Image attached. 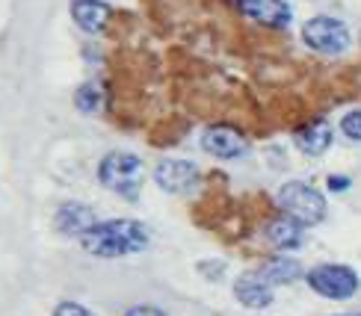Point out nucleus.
<instances>
[{"label": "nucleus", "instance_id": "f3484780", "mask_svg": "<svg viewBox=\"0 0 361 316\" xmlns=\"http://www.w3.org/2000/svg\"><path fill=\"white\" fill-rule=\"evenodd\" d=\"M54 316H95V313L89 308H83V305H78V302H59L54 308Z\"/></svg>", "mask_w": 361, "mask_h": 316}, {"label": "nucleus", "instance_id": "39448f33", "mask_svg": "<svg viewBox=\"0 0 361 316\" xmlns=\"http://www.w3.org/2000/svg\"><path fill=\"white\" fill-rule=\"evenodd\" d=\"M302 42L311 51L332 56V53L347 51L350 33H347V27H343V21L329 18V15H317V18L302 24Z\"/></svg>", "mask_w": 361, "mask_h": 316}, {"label": "nucleus", "instance_id": "2eb2a0df", "mask_svg": "<svg viewBox=\"0 0 361 316\" xmlns=\"http://www.w3.org/2000/svg\"><path fill=\"white\" fill-rule=\"evenodd\" d=\"M74 103H78L80 113H98L101 110V89L95 83H83L78 92H74Z\"/></svg>", "mask_w": 361, "mask_h": 316}, {"label": "nucleus", "instance_id": "9d476101", "mask_svg": "<svg viewBox=\"0 0 361 316\" xmlns=\"http://www.w3.org/2000/svg\"><path fill=\"white\" fill-rule=\"evenodd\" d=\"M234 298L249 310H264L273 305V287L258 272H246L234 281Z\"/></svg>", "mask_w": 361, "mask_h": 316}, {"label": "nucleus", "instance_id": "6ab92c4d", "mask_svg": "<svg viewBox=\"0 0 361 316\" xmlns=\"http://www.w3.org/2000/svg\"><path fill=\"white\" fill-rule=\"evenodd\" d=\"M329 192H343V189H350V177H341V175H332L329 177Z\"/></svg>", "mask_w": 361, "mask_h": 316}, {"label": "nucleus", "instance_id": "423d86ee", "mask_svg": "<svg viewBox=\"0 0 361 316\" xmlns=\"http://www.w3.org/2000/svg\"><path fill=\"white\" fill-rule=\"evenodd\" d=\"M199 169L187 160H160L154 169V184L169 195H187L199 187Z\"/></svg>", "mask_w": 361, "mask_h": 316}, {"label": "nucleus", "instance_id": "6e6552de", "mask_svg": "<svg viewBox=\"0 0 361 316\" xmlns=\"http://www.w3.org/2000/svg\"><path fill=\"white\" fill-rule=\"evenodd\" d=\"M54 225H56V231L66 236H86L98 225V216L92 207H86L80 201H68L56 210Z\"/></svg>", "mask_w": 361, "mask_h": 316}, {"label": "nucleus", "instance_id": "f03ea898", "mask_svg": "<svg viewBox=\"0 0 361 316\" xmlns=\"http://www.w3.org/2000/svg\"><path fill=\"white\" fill-rule=\"evenodd\" d=\"M98 180L110 192L122 195V198H128V201H137L140 189H142V180H145V165L137 154L113 151L98 163Z\"/></svg>", "mask_w": 361, "mask_h": 316}, {"label": "nucleus", "instance_id": "7ed1b4c3", "mask_svg": "<svg viewBox=\"0 0 361 316\" xmlns=\"http://www.w3.org/2000/svg\"><path fill=\"white\" fill-rule=\"evenodd\" d=\"M279 207L284 216H290L302 228L326 219V198L314 187L302 184V180H290V184L279 189Z\"/></svg>", "mask_w": 361, "mask_h": 316}, {"label": "nucleus", "instance_id": "dca6fc26", "mask_svg": "<svg viewBox=\"0 0 361 316\" xmlns=\"http://www.w3.org/2000/svg\"><path fill=\"white\" fill-rule=\"evenodd\" d=\"M341 130L343 137L353 139V142H361V110H353L341 118Z\"/></svg>", "mask_w": 361, "mask_h": 316}, {"label": "nucleus", "instance_id": "0eeeda50", "mask_svg": "<svg viewBox=\"0 0 361 316\" xmlns=\"http://www.w3.org/2000/svg\"><path fill=\"white\" fill-rule=\"evenodd\" d=\"M202 148L210 154V157H219V160H237L246 154V137L240 133L237 127H228V125H214L202 133Z\"/></svg>", "mask_w": 361, "mask_h": 316}, {"label": "nucleus", "instance_id": "f8f14e48", "mask_svg": "<svg viewBox=\"0 0 361 316\" xmlns=\"http://www.w3.org/2000/svg\"><path fill=\"white\" fill-rule=\"evenodd\" d=\"M110 6L101 0H71V18L86 33H101L110 21Z\"/></svg>", "mask_w": 361, "mask_h": 316}, {"label": "nucleus", "instance_id": "9b49d317", "mask_svg": "<svg viewBox=\"0 0 361 316\" xmlns=\"http://www.w3.org/2000/svg\"><path fill=\"white\" fill-rule=\"evenodd\" d=\"M293 142H296V148L302 154L320 157V154L329 151V145H332V127H329L323 118H317V122H308V125L299 127L293 133Z\"/></svg>", "mask_w": 361, "mask_h": 316}, {"label": "nucleus", "instance_id": "f257e3e1", "mask_svg": "<svg viewBox=\"0 0 361 316\" xmlns=\"http://www.w3.org/2000/svg\"><path fill=\"white\" fill-rule=\"evenodd\" d=\"M80 243L95 258H128V254H137L148 246V231L142 222L110 219L98 222L86 236H80Z\"/></svg>", "mask_w": 361, "mask_h": 316}, {"label": "nucleus", "instance_id": "20e7f679", "mask_svg": "<svg viewBox=\"0 0 361 316\" xmlns=\"http://www.w3.org/2000/svg\"><path fill=\"white\" fill-rule=\"evenodd\" d=\"M308 287L329 298V302H347L358 293V275L353 266H343V263H320L314 266L311 272L305 275Z\"/></svg>", "mask_w": 361, "mask_h": 316}, {"label": "nucleus", "instance_id": "4468645a", "mask_svg": "<svg viewBox=\"0 0 361 316\" xmlns=\"http://www.w3.org/2000/svg\"><path fill=\"white\" fill-rule=\"evenodd\" d=\"M258 275L269 284V287H281V284H293V281L302 278V266L290 258H273L258 269Z\"/></svg>", "mask_w": 361, "mask_h": 316}, {"label": "nucleus", "instance_id": "aec40b11", "mask_svg": "<svg viewBox=\"0 0 361 316\" xmlns=\"http://www.w3.org/2000/svg\"><path fill=\"white\" fill-rule=\"evenodd\" d=\"M338 316H361V313H338Z\"/></svg>", "mask_w": 361, "mask_h": 316}, {"label": "nucleus", "instance_id": "a211bd4d", "mask_svg": "<svg viewBox=\"0 0 361 316\" xmlns=\"http://www.w3.org/2000/svg\"><path fill=\"white\" fill-rule=\"evenodd\" d=\"M125 316H166L160 308H152V305H137V308H130Z\"/></svg>", "mask_w": 361, "mask_h": 316}, {"label": "nucleus", "instance_id": "1a4fd4ad", "mask_svg": "<svg viewBox=\"0 0 361 316\" xmlns=\"http://www.w3.org/2000/svg\"><path fill=\"white\" fill-rule=\"evenodd\" d=\"M237 9L264 27H288L290 6L284 0H234Z\"/></svg>", "mask_w": 361, "mask_h": 316}, {"label": "nucleus", "instance_id": "ddd939ff", "mask_svg": "<svg viewBox=\"0 0 361 316\" xmlns=\"http://www.w3.org/2000/svg\"><path fill=\"white\" fill-rule=\"evenodd\" d=\"M302 231L305 228L299 222H293L290 216H281L267 225V239H269V246L279 251H296L302 246V236H305Z\"/></svg>", "mask_w": 361, "mask_h": 316}]
</instances>
